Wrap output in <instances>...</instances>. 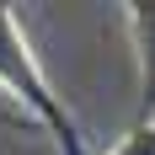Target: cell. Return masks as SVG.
<instances>
[{
    "label": "cell",
    "mask_w": 155,
    "mask_h": 155,
    "mask_svg": "<svg viewBox=\"0 0 155 155\" xmlns=\"http://www.w3.org/2000/svg\"><path fill=\"white\" fill-rule=\"evenodd\" d=\"M107 155H155V123H134Z\"/></svg>",
    "instance_id": "3957f363"
},
{
    "label": "cell",
    "mask_w": 155,
    "mask_h": 155,
    "mask_svg": "<svg viewBox=\"0 0 155 155\" xmlns=\"http://www.w3.org/2000/svg\"><path fill=\"white\" fill-rule=\"evenodd\" d=\"M0 96L16 102L21 123L48 128V139L59 144V155H86V134H80L75 112L64 107V96H54L48 75L38 70V59H32L11 5H0Z\"/></svg>",
    "instance_id": "6da1fadb"
},
{
    "label": "cell",
    "mask_w": 155,
    "mask_h": 155,
    "mask_svg": "<svg viewBox=\"0 0 155 155\" xmlns=\"http://www.w3.org/2000/svg\"><path fill=\"white\" fill-rule=\"evenodd\" d=\"M0 102H5V96H0ZM0 118H5V107H0Z\"/></svg>",
    "instance_id": "277c9868"
},
{
    "label": "cell",
    "mask_w": 155,
    "mask_h": 155,
    "mask_svg": "<svg viewBox=\"0 0 155 155\" xmlns=\"http://www.w3.org/2000/svg\"><path fill=\"white\" fill-rule=\"evenodd\" d=\"M123 21H128L134 59H139V118L134 123H155V0L123 5Z\"/></svg>",
    "instance_id": "7a4b0ae2"
}]
</instances>
